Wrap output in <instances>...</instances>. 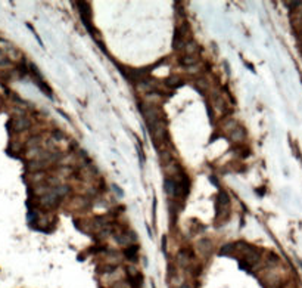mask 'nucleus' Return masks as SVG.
<instances>
[{
    "label": "nucleus",
    "instance_id": "nucleus-1",
    "mask_svg": "<svg viewBox=\"0 0 302 288\" xmlns=\"http://www.w3.org/2000/svg\"><path fill=\"white\" fill-rule=\"evenodd\" d=\"M180 62H181L183 67H192V65H195L198 62V58L193 56V55H184V56H181Z\"/></svg>",
    "mask_w": 302,
    "mask_h": 288
},
{
    "label": "nucleus",
    "instance_id": "nucleus-2",
    "mask_svg": "<svg viewBox=\"0 0 302 288\" xmlns=\"http://www.w3.org/2000/svg\"><path fill=\"white\" fill-rule=\"evenodd\" d=\"M13 124H15V130H16V132H21V130H24V129H27L30 123H28L25 118H18V120L13 121Z\"/></svg>",
    "mask_w": 302,
    "mask_h": 288
},
{
    "label": "nucleus",
    "instance_id": "nucleus-3",
    "mask_svg": "<svg viewBox=\"0 0 302 288\" xmlns=\"http://www.w3.org/2000/svg\"><path fill=\"white\" fill-rule=\"evenodd\" d=\"M165 84L169 86V87H176V86H180L181 83L179 81V77H169V79L165 80Z\"/></svg>",
    "mask_w": 302,
    "mask_h": 288
},
{
    "label": "nucleus",
    "instance_id": "nucleus-4",
    "mask_svg": "<svg viewBox=\"0 0 302 288\" xmlns=\"http://www.w3.org/2000/svg\"><path fill=\"white\" fill-rule=\"evenodd\" d=\"M2 58H3V56H2V52H0V61H2Z\"/></svg>",
    "mask_w": 302,
    "mask_h": 288
}]
</instances>
